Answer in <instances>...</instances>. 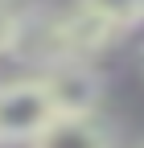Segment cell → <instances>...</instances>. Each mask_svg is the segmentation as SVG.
<instances>
[{"instance_id": "1", "label": "cell", "mask_w": 144, "mask_h": 148, "mask_svg": "<svg viewBox=\"0 0 144 148\" xmlns=\"http://www.w3.org/2000/svg\"><path fill=\"white\" fill-rule=\"evenodd\" d=\"M49 119H58V107H53L45 78L0 86V144L33 140Z\"/></svg>"}, {"instance_id": "2", "label": "cell", "mask_w": 144, "mask_h": 148, "mask_svg": "<svg viewBox=\"0 0 144 148\" xmlns=\"http://www.w3.org/2000/svg\"><path fill=\"white\" fill-rule=\"evenodd\" d=\"M45 86L53 95L58 115H91L95 103H99V78L86 66H78V62H62L45 78Z\"/></svg>"}, {"instance_id": "3", "label": "cell", "mask_w": 144, "mask_h": 148, "mask_svg": "<svg viewBox=\"0 0 144 148\" xmlns=\"http://www.w3.org/2000/svg\"><path fill=\"white\" fill-rule=\"evenodd\" d=\"M29 148H111V136L95 119V111L91 115H58L29 140Z\"/></svg>"}, {"instance_id": "4", "label": "cell", "mask_w": 144, "mask_h": 148, "mask_svg": "<svg viewBox=\"0 0 144 148\" xmlns=\"http://www.w3.org/2000/svg\"><path fill=\"white\" fill-rule=\"evenodd\" d=\"M78 4L111 29H132L136 21H144V0H78Z\"/></svg>"}, {"instance_id": "5", "label": "cell", "mask_w": 144, "mask_h": 148, "mask_svg": "<svg viewBox=\"0 0 144 148\" xmlns=\"http://www.w3.org/2000/svg\"><path fill=\"white\" fill-rule=\"evenodd\" d=\"M12 29H16V16L4 8V0H0V53L8 49V41H12Z\"/></svg>"}]
</instances>
